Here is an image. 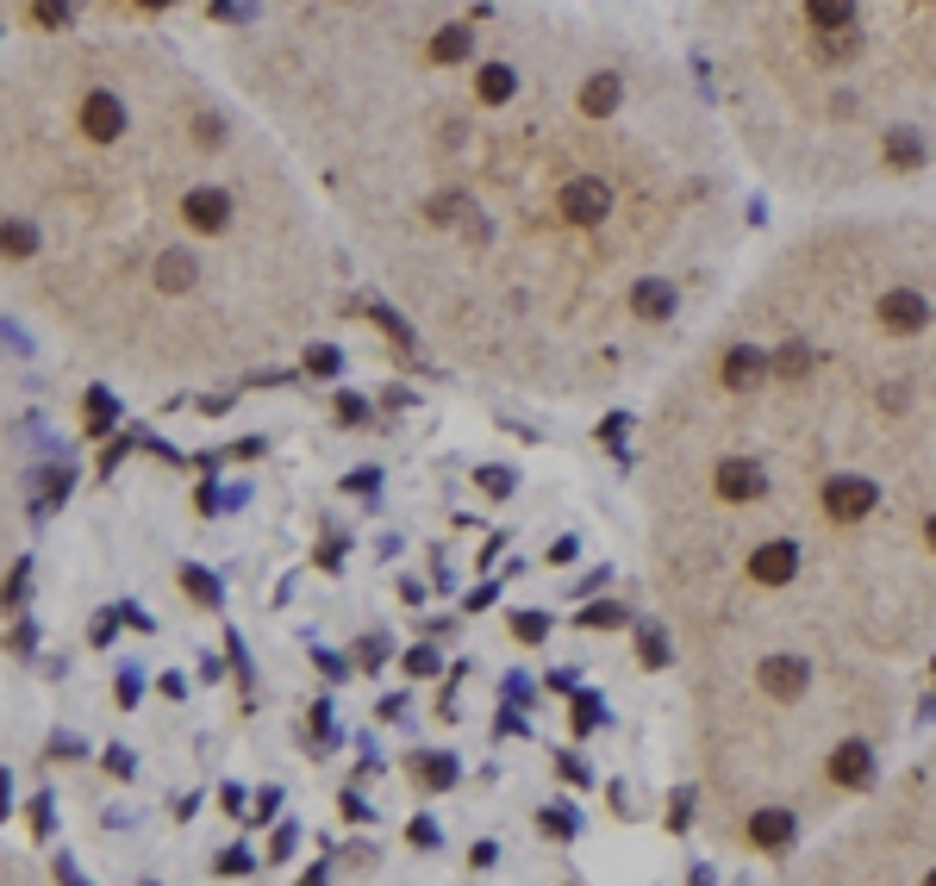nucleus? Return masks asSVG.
Segmentation results:
<instances>
[{"label": "nucleus", "mask_w": 936, "mask_h": 886, "mask_svg": "<svg viewBox=\"0 0 936 886\" xmlns=\"http://www.w3.org/2000/svg\"><path fill=\"white\" fill-rule=\"evenodd\" d=\"M606 213H612V188L600 176H575L562 188V219L568 226H600Z\"/></svg>", "instance_id": "nucleus-1"}, {"label": "nucleus", "mask_w": 936, "mask_h": 886, "mask_svg": "<svg viewBox=\"0 0 936 886\" xmlns=\"http://www.w3.org/2000/svg\"><path fill=\"white\" fill-rule=\"evenodd\" d=\"M874 319H881L893 337H911V331L931 325V300L918 294V287H893V294H881V306H874Z\"/></svg>", "instance_id": "nucleus-2"}, {"label": "nucleus", "mask_w": 936, "mask_h": 886, "mask_svg": "<svg viewBox=\"0 0 936 886\" xmlns=\"http://www.w3.org/2000/svg\"><path fill=\"white\" fill-rule=\"evenodd\" d=\"M818 500H824V512H831V518H861V512L881 506V493H874V481H868V475H831Z\"/></svg>", "instance_id": "nucleus-3"}, {"label": "nucleus", "mask_w": 936, "mask_h": 886, "mask_svg": "<svg viewBox=\"0 0 936 886\" xmlns=\"http://www.w3.org/2000/svg\"><path fill=\"white\" fill-rule=\"evenodd\" d=\"M718 493H725L731 506H749V500L768 493V468H761L756 457H725L718 462Z\"/></svg>", "instance_id": "nucleus-4"}, {"label": "nucleus", "mask_w": 936, "mask_h": 886, "mask_svg": "<svg viewBox=\"0 0 936 886\" xmlns=\"http://www.w3.org/2000/svg\"><path fill=\"white\" fill-rule=\"evenodd\" d=\"M81 131H88L94 144H113V138L126 131V101H119V94H88V101H81Z\"/></svg>", "instance_id": "nucleus-5"}, {"label": "nucleus", "mask_w": 936, "mask_h": 886, "mask_svg": "<svg viewBox=\"0 0 936 886\" xmlns=\"http://www.w3.org/2000/svg\"><path fill=\"white\" fill-rule=\"evenodd\" d=\"M756 681H761V693H774V699H799L811 681V668H806V656H768Z\"/></svg>", "instance_id": "nucleus-6"}, {"label": "nucleus", "mask_w": 936, "mask_h": 886, "mask_svg": "<svg viewBox=\"0 0 936 886\" xmlns=\"http://www.w3.org/2000/svg\"><path fill=\"white\" fill-rule=\"evenodd\" d=\"M181 213H188L194 231H226L231 226V194L226 188H194V194L181 201Z\"/></svg>", "instance_id": "nucleus-7"}, {"label": "nucleus", "mask_w": 936, "mask_h": 886, "mask_svg": "<svg viewBox=\"0 0 936 886\" xmlns=\"http://www.w3.org/2000/svg\"><path fill=\"white\" fill-rule=\"evenodd\" d=\"M768 369H774V356H761V350H749V344H736V350L725 356V387H731V394H749Z\"/></svg>", "instance_id": "nucleus-8"}, {"label": "nucleus", "mask_w": 936, "mask_h": 886, "mask_svg": "<svg viewBox=\"0 0 936 886\" xmlns=\"http://www.w3.org/2000/svg\"><path fill=\"white\" fill-rule=\"evenodd\" d=\"M793 568H799V550H793V543H761L756 562H749V575H756L761 587H786Z\"/></svg>", "instance_id": "nucleus-9"}, {"label": "nucleus", "mask_w": 936, "mask_h": 886, "mask_svg": "<svg viewBox=\"0 0 936 886\" xmlns=\"http://www.w3.org/2000/svg\"><path fill=\"white\" fill-rule=\"evenodd\" d=\"M831 781L836 786H868L874 781V749H868V743H843L831 756Z\"/></svg>", "instance_id": "nucleus-10"}, {"label": "nucleus", "mask_w": 936, "mask_h": 886, "mask_svg": "<svg viewBox=\"0 0 936 886\" xmlns=\"http://www.w3.org/2000/svg\"><path fill=\"white\" fill-rule=\"evenodd\" d=\"M749 843H756V849H786V843H793V811H781V806L756 811V818H749Z\"/></svg>", "instance_id": "nucleus-11"}, {"label": "nucleus", "mask_w": 936, "mask_h": 886, "mask_svg": "<svg viewBox=\"0 0 936 886\" xmlns=\"http://www.w3.org/2000/svg\"><path fill=\"white\" fill-rule=\"evenodd\" d=\"M194 275H201V262H194L188 251H163V256H156V287H163V294H188Z\"/></svg>", "instance_id": "nucleus-12"}, {"label": "nucleus", "mask_w": 936, "mask_h": 886, "mask_svg": "<svg viewBox=\"0 0 936 886\" xmlns=\"http://www.w3.org/2000/svg\"><path fill=\"white\" fill-rule=\"evenodd\" d=\"M618 101H625V81H618V76H593L581 88V113H587V119H606V113H618Z\"/></svg>", "instance_id": "nucleus-13"}, {"label": "nucleus", "mask_w": 936, "mask_h": 886, "mask_svg": "<svg viewBox=\"0 0 936 886\" xmlns=\"http://www.w3.org/2000/svg\"><path fill=\"white\" fill-rule=\"evenodd\" d=\"M631 306L643 312V319H668V312L681 306V294H675L668 281H637V287H631Z\"/></svg>", "instance_id": "nucleus-14"}, {"label": "nucleus", "mask_w": 936, "mask_h": 886, "mask_svg": "<svg viewBox=\"0 0 936 886\" xmlns=\"http://www.w3.org/2000/svg\"><path fill=\"white\" fill-rule=\"evenodd\" d=\"M475 94H482L487 106H507L512 94H518V76H512L507 63H487L482 76H475Z\"/></svg>", "instance_id": "nucleus-15"}, {"label": "nucleus", "mask_w": 936, "mask_h": 886, "mask_svg": "<svg viewBox=\"0 0 936 886\" xmlns=\"http://www.w3.org/2000/svg\"><path fill=\"white\" fill-rule=\"evenodd\" d=\"M806 13H811V26H818V31H836V26H849V20H856V0H806Z\"/></svg>", "instance_id": "nucleus-16"}, {"label": "nucleus", "mask_w": 936, "mask_h": 886, "mask_svg": "<svg viewBox=\"0 0 936 886\" xmlns=\"http://www.w3.org/2000/svg\"><path fill=\"white\" fill-rule=\"evenodd\" d=\"M469 51H475V38H469L462 26H444L437 38H431V56H437V63H462Z\"/></svg>", "instance_id": "nucleus-17"}, {"label": "nucleus", "mask_w": 936, "mask_h": 886, "mask_svg": "<svg viewBox=\"0 0 936 886\" xmlns=\"http://www.w3.org/2000/svg\"><path fill=\"white\" fill-rule=\"evenodd\" d=\"M818 51H824V63H849V56L861 51V38L849 26H836V31H818Z\"/></svg>", "instance_id": "nucleus-18"}, {"label": "nucleus", "mask_w": 936, "mask_h": 886, "mask_svg": "<svg viewBox=\"0 0 936 886\" xmlns=\"http://www.w3.org/2000/svg\"><path fill=\"white\" fill-rule=\"evenodd\" d=\"M886 156H893L899 169H918V163H924V138H918V131H893V138H886Z\"/></svg>", "instance_id": "nucleus-19"}, {"label": "nucleus", "mask_w": 936, "mask_h": 886, "mask_svg": "<svg viewBox=\"0 0 936 886\" xmlns=\"http://www.w3.org/2000/svg\"><path fill=\"white\" fill-rule=\"evenodd\" d=\"M181 581H188V593H194L201 606H219V600H226V593H219V581H213L206 568H181Z\"/></svg>", "instance_id": "nucleus-20"}, {"label": "nucleus", "mask_w": 936, "mask_h": 886, "mask_svg": "<svg viewBox=\"0 0 936 886\" xmlns=\"http://www.w3.org/2000/svg\"><path fill=\"white\" fill-rule=\"evenodd\" d=\"M419 781H425V786H450L456 781V756H419Z\"/></svg>", "instance_id": "nucleus-21"}, {"label": "nucleus", "mask_w": 936, "mask_h": 886, "mask_svg": "<svg viewBox=\"0 0 936 886\" xmlns=\"http://www.w3.org/2000/svg\"><path fill=\"white\" fill-rule=\"evenodd\" d=\"M806 369H811V350H806V344H786V350L774 356V375H806Z\"/></svg>", "instance_id": "nucleus-22"}, {"label": "nucleus", "mask_w": 936, "mask_h": 886, "mask_svg": "<svg viewBox=\"0 0 936 886\" xmlns=\"http://www.w3.org/2000/svg\"><path fill=\"white\" fill-rule=\"evenodd\" d=\"M106 425H113V394L94 387V394H88V431H106Z\"/></svg>", "instance_id": "nucleus-23"}, {"label": "nucleus", "mask_w": 936, "mask_h": 886, "mask_svg": "<svg viewBox=\"0 0 936 886\" xmlns=\"http://www.w3.org/2000/svg\"><path fill=\"white\" fill-rule=\"evenodd\" d=\"M306 369H312V375H337V369H344V356L331 350V344H312V350H306Z\"/></svg>", "instance_id": "nucleus-24"}, {"label": "nucleus", "mask_w": 936, "mask_h": 886, "mask_svg": "<svg viewBox=\"0 0 936 886\" xmlns=\"http://www.w3.org/2000/svg\"><path fill=\"white\" fill-rule=\"evenodd\" d=\"M31 251H38L31 226H20V219H13V226H7V256H31Z\"/></svg>", "instance_id": "nucleus-25"}, {"label": "nucleus", "mask_w": 936, "mask_h": 886, "mask_svg": "<svg viewBox=\"0 0 936 886\" xmlns=\"http://www.w3.org/2000/svg\"><path fill=\"white\" fill-rule=\"evenodd\" d=\"M512 631L525 637V643H537V637L550 631V618H543V612H518V618H512Z\"/></svg>", "instance_id": "nucleus-26"}, {"label": "nucleus", "mask_w": 936, "mask_h": 886, "mask_svg": "<svg viewBox=\"0 0 936 886\" xmlns=\"http://www.w3.org/2000/svg\"><path fill=\"white\" fill-rule=\"evenodd\" d=\"M643 662H650V668H668V637L662 631H643Z\"/></svg>", "instance_id": "nucleus-27"}, {"label": "nucleus", "mask_w": 936, "mask_h": 886, "mask_svg": "<svg viewBox=\"0 0 936 886\" xmlns=\"http://www.w3.org/2000/svg\"><path fill=\"white\" fill-rule=\"evenodd\" d=\"M356 662H362V668H381V662H387V637H362Z\"/></svg>", "instance_id": "nucleus-28"}, {"label": "nucleus", "mask_w": 936, "mask_h": 886, "mask_svg": "<svg viewBox=\"0 0 936 886\" xmlns=\"http://www.w3.org/2000/svg\"><path fill=\"white\" fill-rule=\"evenodd\" d=\"M406 668H412V675H419V681H425V675H437V650H425V643H419V650H412V656H406Z\"/></svg>", "instance_id": "nucleus-29"}, {"label": "nucleus", "mask_w": 936, "mask_h": 886, "mask_svg": "<svg viewBox=\"0 0 936 886\" xmlns=\"http://www.w3.org/2000/svg\"><path fill=\"white\" fill-rule=\"evenodd\" d=\"M581 625H625V606H587Z\"/></svg>", "instance_id": "nucleus-30"}, {"label": "nucleus", "mask_w": 936, "mask_h": 886, "mask_svg": "<svg viewBox=\"0 0 936 886\" xmlns=\"http://www.w3.org/2000/svg\"><path fill=\"white\" fill-rule=\"evenodd\" d=\"M600 724V699H575V731H593Z\"/></svg>", "instance_id": "nucleus-31"}, {"label": "nucleus", "mask_w": 936, "mask_h": 886, "mask_svg": "<svg viewBox=\"0 0 936 886\" xmlns=\"http://www.w3.org/2000/svg\"><path fill=\"white\" fill-rule=\"evenodd\" d=\"M38 20H44V26H63V20H69V0H38Z\"/></svg>", "instance_id": "nucleus-32"}, {"label": "nucleus", "mask_w": 936, "mask_h": 886, "mask_svg": "<svg viewBox=\"0 0 936 886\" xmlns=\"http://www.w3.org/2000/svg\"><path fill=\"white\" fill-rule=\"evenodd\" d=\"M543 831H550V836H575V818H568V811H543Z\"/></svg>", "instance_id": "nucleus-33"}, {"label": "nucleus", "mask_w": 936, "mask_h": 886, "mask_svg": "<svg viewBox=\"0 0 936 886\" xmlns=\"http://www.w3.org/2000/svg\"><path fill=\"white\" fill-rule=\"evenodd\" d=\"M219 874H251V856H244V849H226V856H219Z\"/></svg>", "instance_id": "nucleus-34"}, {"label": "nucleus", "mask_w": 936, "mask_h": 886, "mask_svg": "<svg viewBox=\"0 0 936 886\" xmlns=\"http://www.w3.org/2000/svg\"><path fill=\"white\" fill-rule=\"evenodd\" d=\"M482 487L487 493H512V475L507 468H482Z\"/></svg>", "instance_id": "nucleus-35"}, {"label": "nucleus", "mask_w": 936, "mask_h": 886, "mask_svg": "<svg viewBox=\"0 0 936 886\" xmlns=\"http://www.w3.org/2000/svg\"><path fill=\"white\" fill-rule=\"evenodd\" d=\"M575 556H581V543H575V537H562L556 550H550V562H575Z\"/></svg>", "instance_id": "nucleus-36"}, {"label": "nucleus", "mask_w": 936, "mask_h": 886, "mask_svg": "<svg viewBox=\"0 0 936 886\" xmlns=\"http://www.w3.org/2000/svg\"><path fill=\"white\" fill-rule=\"evenodd\" d=\"M106 768H113V774H131V749H106Z\"/></svg>", "instance_id": "nucleus-37"}, {"label": "nucleus", "mask_w": 936, "mask_h": 886, "mask_svg": "<svg viewBox=\"0 0 936 886\" xmlns=\"http://www.w3.org/2000/svg\"><path fill=\"white\" fill-rule=\"evenodd\" d=\"M412 843H419V849H431V843H437V824H425V818H419V824H412Z\"/></svg>", "instance_id": "nucleus-38"}, {"label": "nucleus", "mask_w": 936, "mask_h": 886, "mask_svg": "<svg viewBox=\"0 0 936 886\" xmlns=\"http://www.w3.org/2000/svg\"><path fill=\"white\" fill-rule=\"evenodd\" d=\"M344 487H350V493H375L381 481H375V475H369V468H362V475H350V481H344Z\"/></svg>", "instance_id": "nucleus-39"}, {"label": "nucleus", "mask_w": 936, "mask_h": 886, "mask_svg": "<svg viewBox=\"0 0 936 886\" xmlns=\"http://www.w3.org/2000/svg\"><path fill=\"white\" fill-rule=\"evenodd\" d=\"M138 686H144V681H138V675H131V668H126V675H119V699H126V706H131V699H138Z\"/></svg>", "instance_id": "nucleus-40"}, {"label": "nucleus", "mask_w": 936, "mask_h": 886, "mask_svg": "<svg viewBox=\"0 0 936 886\" xmlns=\"http://www.w3.org/2000/svg\"><path fill=\"white\" fill-rule=\"evenodd\" d=\"M924 537H931V543H936V518H931V525H924Z\"/></svg>", "instance_id": "nucleus-41"}, {"label": "nucleus", "mask_w": 936, "mask_h": 886, "mask_svg": "<svg viewBox=\"0 0 936 886\" xmlns=\"http://www.w3.org/2000/svg\"><path fill=\"white\" fill-rule=\"evenodd\" d=\"M138 7H169V0H138Z\"/></svg>", "instance_id": "nucleus-42"}]
</instances>
